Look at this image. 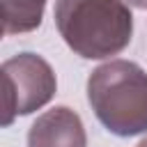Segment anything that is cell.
<instances>
[{"label": "cell", "instance_id": "6da1fadb", "mask_svg": "<svg viewBox=\"0 0 147 147\" xmlns=\"http://www.w3.org/2000/svg\"><path fill=\"white\" fill-rule=\"evenodd\" d=\"M55 25L76 55L103 60L129 46L133 16L124 0H57Z\"/></svg>", "mask_w": 147, "mask_h": 147}, {"label": "cell", "instance_id": "7a4b0ae2", "mask_svg": "<svg viewBox=\"0 0 147 147\" xmlns=\"http://www.w3.org/2000/svg\"><path fill=\"white\" fill-rule=\"evenodd\" d=\"M87 99L99 122L115 136L147 131V74L129 60H110L87 78Z\"/></svg>", "mask_w": 147, "mask_h": 147}, {"label": "cell", "instance_id": "3957f363", "mask_svg": "<svg viewBox=\"0 0 147 147\" xmlns=\"http://www.w3.org/2000/svg\"><path fill=\"white\" fill-rule=\"evenodd\" d=\"M0 76L5 126H9L16 115H30L46 106L57 87L51 64L34 53H21L5 60Z\"/></svg>", "mask_w": 147, "mask_h": 147}, {"label": "cell", "instance_id": "277c9868", "mask_svg": "<svg viewBox=\"0 0 147 147\" xmlns=\"http://www.w3.org/2000/svg\"><path fill=\"white\" fill-rule=\"evenodd\" d=\"M85 129L80 117L67 108L57 106L37 117L28 131V147H85Z\"/></svg>", "mask_w": 147, "mask_h": 147}, {"label": "cell", "instance_id": "5b68a950", "mask_svg": "<svg viewBox=\"0 0 147 147\" xmlns=\"http://www.w3.org/2000/svg\"><path fill=\"white\" fill-rule=\"evenodd\" d=\"M44 7L46 0H0L2 32L21 34L37 30L44 16Z\"/></svg>", "mask_w": 147, "mask_h": 147}, {"label": "cell", "instance_id": "8992f818", "mask_svg": "<svg viewBox=\"0 0 147 147\" xmlns=\"http://www.w3.org/2000/svg\"><path fill=\"white\" fill-rule=\"evenodd\" d=\"M126 5H133V7H138V9H147V0H124Z\"/></svg>", "mask_w": 147, "mask_h": 147}, {"label": "cell", "instance_id": "52a82bcc", "mask_svg": "<svg viewBox=\"0 0 147 147\" xmlns=\"http://www.w3.org/2000/svg\"><path fill=\"white\" fill-rule=\"evenodd\" d=\"M138 147H147V138H145V140H142V142H140Z\"/></svg>", "mask_w": 147, "mask_h": 147}]
</instances>
